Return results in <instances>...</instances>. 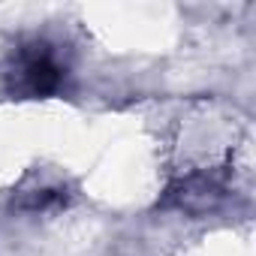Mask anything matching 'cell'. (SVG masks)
I'll return each mask as SVG.
<instances>
[{
  "label": "cell",
  "mask_w": 256,
  "mask_h": 256,
  "mask_svg": "<svg viewBox=\"0 0 256 256\" xmlns=\"http://www.w3.org/2000/svg\"><path fill=\"white\" fill-rule=\"evenodd\" d=\"M64 202H66V190L58 187V184H36V187L22 190V193L16 196V208H18V211H30V214H36V211H52V208H58V205H64Z\"/></svg>",
  "instance_id": "cell-2"
},
{
  "label": "cell",
  "mask_w": 256,
  "mask_h": 256,
  "mask_svg": "<svg viewBox=\"0 0 256 256\" xmlns=\"http://www.w3.org/2000/svg\"><path fill=\"white\" fill-rule=\"evenodd\" d=\"M64 76H66V66L60 64L58 48L42 40L22 42L4 70L6 90L16 96H30V100L58 94L64 84Z\"/></svg>",
  "instance_id": "cell-1"
}]
</instances>
